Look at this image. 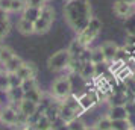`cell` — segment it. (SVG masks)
Listing matches in <instances>:
<instances>
[{
    "label": "cell",
    "mask_w": 135,
    "mask_h": 130,
    "mask_svg": "<svg viewBox=\"0 0 135 130\" xmlns=\"http://www.w3.org/2000/svg\"><path fill=\"white\" fill-rule=\"evenodd\" d=\"M23 64V59L20 58V56H17V55H14L9 61L3 65V70L5 71H8V73H17V70L20 68V65Z\"/></svg>",
    "instance_id": "cell-17"
},
{
    "label": "cell",
    "mask_w": 135,
    "mask_h": 130,
    "mask_svg": "<svg viewBox=\"0 0 135 130\" xmlns=\"http://www.w3.org/2000/svg\"><path fill=\"white\" fill-rule=\"evenodd\" d=\"M131 130H135V126H134V127H132V129H131Z\"/></svg>",
    "instance_id": "cell-35"
},
{
    "label": "cell",
    "mask_w": 135,
    "mask_h": 130,
    "mask_svg": "<svg viewBox=\"0 0 135 130\" xmlns=\"http://www.w3.org/2000/svg\"><path fill=\"white\" fill-rule=\"evenodd\" d=\"M17 109H18L20 113H23V115H26V117L29 118L38 111V105L33 103V101H31V100H27V98H23L17 105Z\"/></svg>",
    "instance_id": "cell-10"
},
{
    "label": "cell",
    "mask_w": 135,
    "mask_h": 130,
    "mask_svg": "<svg viewBox=\"0 0 135 130\" xmlns=\"http://www.w3.org/2000/svg\"><path fill=\"white\" fill-rule=\"evenodd\" d=\"M37 88H40L37 77H32V79H26V80L21 82V89H23L25 92H26V91H31V89H37Z\"/></svg>",
    "instance_id": "cell-25"
},
{
    "label": "cell",
    "mask_w": 135,
    "mask_h": 130,
    "mask_svg": "<svg viewBox=\"0 0 135 130\" xmlns=\"http://www.w3.org/2000/svg\"><path fill=\"white\" fill-rule=\"evenodd\" d=\"M55 20V9L50 6V5H44L41 8V12H40V17L37 18V21L33 23V29H35V33H46V32L50 29V26Z\"/></svg>",
    "instance_id": "cell-4"
},
{
    "label": "cell",
    "mask_w": 135,
    "mask_h": 130,
    "mask_svg": "<svg viewBox=\"0 0 135 130\" xmlns=\"http://www.w3.org/2000/svg\"><path fill=\"white\" fill-rule=\"evenodd\" d=\"M74 118H79L76 113H74L73 109H70L67 105H64V103H61L59 105V119L61 121H64V123H70V121H73Z\"/></svg>",
    "instance_id": "cell-14"
},
{
    "label": "cell",
    "mask_w": 135,
    "mask_h": 130,
    "mask_svg": "<svg viewBox=\"0 0 135 130\" xmlns=\"http://www.w3.org/2000/svg\"><path fill=\"white\" fill-rule=\"evenodd\" d=\"M131 129H132V126H131L128 118H124V119H114L112 121V130H131Z\"/></svg>",
    "instance_id": "cell-23"
},
{
    "label": "cell",
    "mask_w": 135,
    "mask_h": 130,
    "mask_svg": "<svg viewBox=\"0 0 135 130\" xmlns=\"http://www.w3.org/2000/svg\"><path fill=\"white\" fill-rule=\"evenodd\" d=\"M14 55H15V53H14V50L11 49V47H8V45H2V47H0V64L5 65V64H6Z\"/></svg>",
    "instance_id": "cell-22"
},
{
    "label": "cell",
    "mask_w": 135,
    "mask_h": 130,
    "mask_svg": "<svg viewBox=\"0 0 135 130\" xmlns=\"http://www.w3.org/2000/svg\"><path fill=\"white\" fill-rule=\"evenodd\" d=\"M25 98H27V100H31V101H33V103L40 105L41 100H43V92H41L40 88H37V89H31V91H26L25 92Z\"/></svg>",
    "instance_id": "cell-21"
},
{
    "label": "cell",
    "mask_w": 135,
    "mask_h": 130,
    "mask_svg": "<svg viewBox=\"0 0 135 130\" xmlns=\"http://www.w3.org/2000/svg\"><path fill=\"white\" fill-rule=\"evenodd\" d=\"M91 62L93 64H102V62H106V59H105V56H103V53H102L100 47L91 50Z\"/></svg>",
    "instance_id": "cell-26"
},
{
    "label": "cell",
    "mask_w": 135,
    "mask_h": 130,
    "mask_svg": "<svg viewBox=\"0 0 135 130\" xmlns=\"http://www.w3.org/2000/svg\"><path fill=\"white\" fill-rule=\"evenodd\" d=\"M134 8H135V2H134Z\"/></svg>",
    "instance_id": "cell-36"
},
{
    "label": "cell",
    "mask_w": 135,
    "mask_h": 130,
    "mask_svg": "<svg viewBox=\"0 0 135 130\" xmlns=\"http://www.w3.org/2000/svg\"><path fill=\"white\" fill-rule=\"evenodd\" d=\"M108 118L111 121L114 119H124L128 118V112H126V107L122 105H112L109 107V112H108Z\"/></svg>",
    "instance_id": "cell-11"
},
{
    "label": "cell",
    "mask_w": 135,
    "mask_h": 130,
    "mask_svg": "<svg viewBox=\"0 0 135 130\" xmlns=\"http://www.w3.org/2000/svg\"><path fill=\"white\" fill-rule=\"evenodd\" d=\"M96 127H97L99 130H112V121L108 118V115H105V117L97 119Z\"/></svg>",
    "instance_id": "cell-24"
},
{
    "label": "cell",
    "mask_w": 135,
    "mask_h": 130,
    "mask_svg": "<svg viewBox=\"0 0 135 130\" xmlns=\"http://www.w3.org/2000/svg\"><path fill=\"white\" fill-rule=\"evenodd\" d=\"M67 2H70V0H67Z\"/></svg>",
    "instance_id": "cell-39"
},
{
    "label": "cell",
    "mask_w": 135,
    "mask_h": 130,
    "mask_svg": "<svg viewBox=\"0 0 135 130\" xmlns=\"http://www.w3.org/2000/svg\"><path fill=\"white\" fill-rule=\"evenodd\" d=\"M26 8V0H12L9 12H21Z\"/></svg>",
    "instance_id": "cell-27"
},
{
    "label": "cell",
    "mask_w": 135,
    "mask_h": 130,
    "mask_svg": "<svg viewBox=\"0 0 135 130\" xmlns=\"http://www.w3.org/2000/svg\"><path fill=\"white\" fill-rule=\"evenodd\" d=\"M118 45H117L114 41H105L102 45H100V50H102V53H103L105 59L108 64H112V62L115 61V56H117V51H118Z\"/></svg>",
    "instance_id": "cell-9"
},
{
    "label": "cell",
    "mask_w": 135,
    "mask_h": 130,
    "mask_svg": "<svg viewBox=\"0 0 135 130\" xmlns=\"http://www.w3.org/2000/svg\"><path fill=\"white\" fill-rule=\"evenodd\" d=\"M78 74L84 79V80H88V79H94L96 77V71H94V64L93 62H82Z\"/></svg>",
    "instance_id": "cell-12"
},
{
    "label": "cell",
    "mask_w": 135,
    "mask_h": 130,
    "mask_svg": "<svg viewBox=\"0 0 135 130\" xmlns=\"http://www.w3.org/2000/svg\"><path fill=\"white\" fill-rule=\"evenodd\" d=\"M6 95L12 105H18L20 101L25 98V91L21 89V86H14L6 92Z\"/></svg>",
    "instance_id": "cell-15"
},
{
    "label": "cell",
    "mask_w": 135,
    "mask_h": 130,
    "mask_svg": "<svg viewBox=\"0 0 135 130\" xmlns=\"http://www.w3.org/2000/svg\"><path fill=\"white\" fill-rule=\"evenodd\" d=\"M17 130H27L26 127H20V129H17Z\"/></svg>",
    "instance_id": "cell-34"
},
{
    "label": "cell",
    "mask_w": 135,
    "mask_h": 130,
    "mask_svg": "<svg viewBox=\"0 0 135 130\" xmlns=\"http://www.w3.org/2000/svg\"><path fill=\"white\" fill-rule=\"evenodd\" d=\"M46 2H50V0H46Z\"/></svg>",
    "instance_id": "cell-37"
},
{
    "label": "cell",
    "mask_w": 135,
    "mask_h": 130,
    "mask_svg": "<svg viewBox=\"0 0 135 130\" xmlns=\"http://www.w3.org/2000/svg\"><path fill=\"white\" fill-rule=\"evenodd\" d=\"M68 127H70V130H84L86 126L80 121L79 118H74L73 121H70V123H68Z\"/></svg>",
    "instance_id": "cell-29"
},
{
    "label": "cell",
    "mask_w": 135,
    "mask_h": 130,
    "mask_svg": "<svg viewBox=\"0 0 135 130\" xmlns=\"http://www.w3.org/2000/svg\"><path fill=\"white\" fill-rule=\"evenodd\" d=\"M38 68L35 67L33 62H25L20 65V68L17 70V76H18L21 80H26V79H32V77H37Z\"/></svg>",
    "instance_id": "cell-8"
},
{
    "label": "cell",
    "mask_w": 135,
    "mask_h": 130,
    "mask_svg": "<svg viewBox=\"0 0 135 130\" xmlns=\"http://www.w3.org/2000/svg\"><path fill=\"white\" fill-rule=\"evenodd\" d=\"M79 105L82 106V109L84 111H86V109H90V107H93V106L97 103V97H96V92H85L84 95H80L79 98Z\"/></svg>",
    "instance_id": "cell-13"
},
{
    "label": "cell",
    "mask_w": 135,
    "mask_h": 130,
    "mask_svg": "<svg viewBox=\"0 0 135 130\" xmlns=\"http://www.w3.org/2000/svg\"><path fill=\"white\" fill-rule=\"evenodd\" d=\"M102 30V23L97 17H91L90 23L86 24V27L84 30L78 33V41H79L84 47H90V44L99 37V33Z\"/></svg>",
    "instance_id": "cell-2"
},
{
    "label": "cell",
    "mask_w": 135,
    "mask_h": 130,
    "mask_svg": "<svg viewBox=\"0 0 135 130\" xmlns=\"http://www.w3.org/2000/svg\"><path fill=\"white\" fill-rule=\"evenodd\" d=\"M71 94H73V88H71L70 77H58L53 82V85H52V95L58 101H64Z\"/></svg>",
    "instance_id": "cell-5"
},
{
    "label": "cell",
    "mask_w": 135,
    "mask_h": 130,
    "mask_svg": "<svg viewBox=\"0 0 135 130\" xmlns=\"http://www.w3.org/2000/svg\"><path fill=\"white\" fill-rule=\"evenodd\" d=\"M70 62H71V55L67 49H62V50H58L56 53L50 56L47 59V67H49L50 71H62L70 67Z\"/></svg>",
    "instance_id": "cell-3"
},
{
    "label": "cell",
    "mask_w": 135,
    "mask_h": 130,
    "mask_svg": "<svg viewBox=\"0 0 135 130\" xmlns=\"http://www.w3.org/2000/svg\"><path fill=\"white\" fill-rule=\"evenodd\" d=\"M11 89V83H9V73L5 70H0V92L6 94Z\"/></svg>",
    "instance_id": "cell-20"
},
{
    "label": "cell",
    "mask_w": 135,
    "mask_h": 130,
    "mask_svg": "<svg viewBox=\"0 0 135 130\" xmlns=\"http://www.w3.org/2000/svg\"><path fill=\"white\" fill-rule=\"evenodd\" d=\"M84 130H99V129L96 127V126H91V127H85Z\"/></svg>",
    "instance_id": "cell-33"
},
{
    "label": "cell",
    "mask_w": 135,
    "mask_h": 130,
    "mask_svg": "<svg viewBox=\"0 0 135 130\" xmlns=\"http://www.w3.org/2000/svg\"><path fill=\"white\" fill-rule=\"evenodd\" d=\"M47 2L46 0H26V6H32V8H43Z\"/></svg>",
    "instance_id": "cell-31"
},
{
    "label": "cell",
    "mask_w": 135,
    "mask_h": 130,
    "mask_svg": "<svg viewBox=\"0 0 135 130\" xmlns=\"http://www.w3.org/2000/svg\"><path fill=\"white\" fill-rule=\"evenodd\" d=\"M11 2H12V0H0V9L5 11V12H9V9H11Z\"/></svg>",
    "instance_id": "cell-32"
},
{
    "label": "cell",
    "mask_w": 135,
    "mask_h": 130,
    "mask_svg": "<svg viewBox=\"0 0 135 130\" xmlns=\"http://www.w3.org/2000/svg\"><path fill=\"white\" fill-rule=\"evenodd\" d=\"M9 30H11V23H9V18L6 20H2L0 21V37H6L8 33H9Z\"/></svg>",
    "instance_id": "cell-28"
},
{
    "label": "cell",
    "mask_w": 135,
    "mask_h": 130,
    "mask_svg": "<svg viewBox=\"0 0 135 130\" xmlns=\"http://www.w3.org/2000/svg\"><path fill=\"white\" fill-rule=\"evenodd\" d=\"M40 12H41V8H32V6H26L23 11H21V18L27 20V21H32L35 23L37 18L40 17Z\"/></svg>",
    "instance_id": "cell-16"
},
{
    "label": "cell",
    "mask_w": 135,
    "mask_h": 130,
    "mask_svg": "<svg viewBox=\"0 0 135 130\" xmlns=\"http://www.w3.org/2000/svg\"><path fill=\"white\" fill-rule=\"evenodd\" d=\"M85 49H88V47H84V45L78 41V38H76V39H73V41H71V44L68 45L67 50L70 51V55H71V58H73V59H79V56L84 53V50H85Z\"/></svg>",
    "instance_id": "cell-18"
},
{
    "label": "cell",
    "mask_w": 135,
    "mask_h": 130,
    "mask_svg": "<svg viewBox=\"0 0 135 130\" xmlns=\"http://www.w3.org/2000/svg\"><path fill=\"white\" fill-rule=\"evenodd\" d=\"M17 29H18L20 33L23 35H32L35 33V29H33V23L32 21H27L25 18H20L18 23H17Z\"/></svg>",
    "instance_id": "cell-19"
},
{
    "label": "cell",
    "mask_w": 135,
    "mask_h": 130,
    "mask_svg": "<svg viewBox=\"0 0 135 130\" xmlns=\"http://www.w3.org/2000/svg\"><path fill=\"white\" fill-rule=\"evenodd\" d=\"M21 79H20L17 73H9V83H11V88L14 86H21Z\"/></svg>",
    "instance_id": "cell-30"
},
{
    "label": "cell",
    "mask_w": 135,
    "mask_h": 130,
    "mask_svg": "<svg viewBox=\"0 0 135 130\" xmlns=\"http://www.w3.org/2000/svg\"><path fill=\"white\" fill-rule=\"evenodd\" d=\"M0 121L3 124H6L9 127H14L18 123V109L17 106L9 105L3 109H0Z\"/></svg>",
    "instance_id": "cell-6"
},
{
    "label": "cell",
    "mask_w": 135,
    "mask_h": 130,
    "mask_svg": "<svg viewBox=\"0 0 135 130\" xmlns=\"http://www.w3.org/2000/svg\"><path fill=\"white\" fill-rule=\"evenodd\" d=\"M112 9H114V14H115L118 18H129L135 11L134 3L124 2V0H115Z\"/></svg>",
    "instance_id": "cell-7"
},
{
    "label": "cell",
    "mask_w": 135,
    "mask_h": 130,
    "mask_svg": "<svg viewBox=\"0 0 135 130\" xmlns=\"http://www.w3.org/2000/svg\"><path fill=\"white\" fill-rule=\"evenodd\" d=\"M0 41H2V37H0Z\"/></svg>",
    "instance_id": "cell-38"
},
{
    "label": "cell",
    "mask_w": 135,
    "mask_h": 130,
    "mask_svg": "<svg viewBox=\"0 0 135 130\" xmlns=\"http://www.w3.org/2000/svg\"><path fill=\"white\" fill-rule=\"evenodd\" d=\"M64 17L67 24L76 33H80L91 20L90 0H70L64 6Z\"/></svg>",
    "instance_id": "cell-1"
}]
</instances>
